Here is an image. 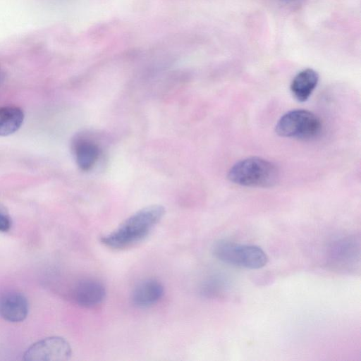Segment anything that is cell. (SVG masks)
<instances>
[{
    "instance_id": "11",
    "label": "cell",
    "mask_w": 361,
    "mask_h": 361,
    "mask_svg": "<svg viewBox=\"0 0 361 361\" xmlns=\"http://www.w3.org/2000/svg\"><path fill=\"white\" fill-rule=\"evenodd\" d=\"M72 149L78 166L83 171L90 169L99 157L98 146L79 135L73 139Z\"/></svg>"
},
{
    "instance_id": "5",
    "label": "cell",
    "mask_w": 361,
    "mask_h": 361,
    "mask_svg": "<svg viewBox=\"0 0 361 361\" xmlns=\"http://www.w3.org/2000/svg\"><path fill=\"white\" fill-rule=\"evenodd\" d=\"M71 355V345L66 339L59 336H51L33 343L24 353L23 360L63 361L69 360Z\"/></svg>"
},
{
    "instance_id": "2",
    "label": "cell",
    "mask_w": 361,
    "mask_h": 361,
    "mask_svg": "<svg viewBox=\"0 0 361 361\" xmlns=\"http://www.w3.org/2000/svg\"><path fill=\"white\" fill-rule=\"evenodd\" d=\"M227 176L231 182L241 186L269 188L278 182L279 171L273 162L252 157L234 164Z\"/></svg>"
},
{
    "instance_id": "15",
    "label": "cell",
    "mask_w": 361,
    "mask_h": 361,
    "mask_svg": "<svg viewBox=\"0 0 361 361\" xmlns=\"http://www.w3.org/2000/svg\"><path fill=\"white\" fill-rule=\"evenodd\" d=\"M1 78H2V72H1V68L0 66V82H1Z\"/></svg>"
},
{
    "instance_id": "7",
    "label": "cell",
    "mask_w": 361,
    "mask_h": 361,
    "mask_svg": "<svg viewBox=\"0 0 361 361\" xmlns=\"http://www.w3.org/2000/svg\"><path fill=\"white\" fill-rule=\"evenodd\" d=\"M28 302L25 296L16 290L0 293V316L10 322H20L27 316Z\"/></svg>"
},
{
    "instance_id": "8",
    "label": "cell",
    "mask_w": 361,
    "mask_h": 361,
    "mask_svg": "<svg viewBox=\"0 0 361 361\" xmlns=\"http://www.w3.org/2000/svg\"><path fill=\"white\" fill-rule=\"evenodd\" d=\"M359 257V243L351 237L334 242L329 249V260L336 267H350L356 264Z\"/></svg>"
},
{
    "instance_id": "10",
    "label": "cell",
    "mask_w": 361,
    "mask_h": 361,
    "mask_svg": "<svg viewBox=\"0 0 361 361\" xmlns=\"http://www.w3.org/2000/svg\"><path fill=\"white\" fill-rule=\"evenodd\" d=\"M319 75L312 68L299 72L291 81L290 89L294 98L298 102L307 101L316 88Z\"/></svg>"
},
{
    "instance_id": "14",
    "label": "cell",
    "mask_w": 361,
    "mask_h": 361,
    "mask_svg": "<svg viewBox=\"0 0 361 361\" xmlns=\"http://www.w3.org/2000/svg\"><path fill=\"white\" fill-rule=\"evenodd\" d=\"M11 219L5 207L0 204V232H6L11 227Z\"/></svg>"
},
{
    "instance_id": "16",
    "label": "cell",
    "mask_w": 361,
    "mask_h": 361,
    "mask_svg": "<svg viewBox=\"0 0 361 361\" xmlns=\"http://www.w3.org/2000/svg\"><path fill=\"white\" fill-rule=\"evenodd\" d=\"M288 1H289V0H288Z\"/></svg>"
},
{
    "instance_id": "1",
    "label": "cell",
    "mask_w": 361,
    "mask_h": 361,
    "mask_svg": "<svg viewBox=\"0 0 361 361\" xmlns=\"http://www.w3.org/2000/svg\"><path fill=\"white\" fill-rule=\"evenodd\" d=\"M165 214L161 205L147 206L127 218L111 233L103 235L100 241L105 246L122 250L145 239Z\"/></svg>"
},
{
    "instance_id": "4",
    "label": "cell",
    "mask_w": 361,
    "mask_h": 361,
    "mask_svg": "<svg viewBox=\"0 0 361 361\" xmlns=\"http://www.w3.org/2000/svg\"><path fill=\"white\" fill-rule=\"evenodd\" d=\"M321 130L322 123L318 116L305 109H295L286 113L275 127L279 136L304 140L317 137Z\"/></svg>"
},
{
    "instance_id": "12",
    "label": "cell",
    "mask_w": 361,
    "mask_h": 361,
    "mask_svg": "<svg viewBox=\"0 0 361 361\" xmlns=\"http://www.w3.org/2000/svg\"><path fill=\"white\" fill-rule=\"evenodd\" d=\"M24 120L23 111L15 106L0 108V136H7L17 131Z\"/></svg>"
},
{
    "instance_id": "3",
    "label": "cell",
    "mask_w": 361,
    "mask_h": 361,
    "mask_svg": "<svg viewBox=\"0 0 361 361\" xmlns=\"http://www.w3.org/2000/svg\"><path fill=\"white\" fill-rule=\"evenodd\" d=\"M212 254L219 261L234 267L247 269L264 267L268 257L259 247L219 240L212 246Z\"/></svg>"
},
{
    "instance_id": "9",
    "label": "cell",
    "mask_w": 361,
    "mask_h": 361,
    "mask_svg": "<svg viewBox=\"0 0 361 361\" xmlns=\"http://www.w3.org/2000/svg\"><path fill=\"white\" fill-rule=\"evenodd\" d=\"M164 286L157 279H148L140 282L133 290V303L140 308L156 304L164 295Z\"/></svg>"
},
{
    "instance_id": "13",
    "label": "cell",
    "mask_w": 361,
    "mask_h": 361,
    "mask_svg": "<svg viewBox=\"0 0 361 361\" xmlns=\"http://www.w3.org/2000/svg\"><path fill=\"white\" fill-rule=\"evenodd\" d=\"M224 288V281L219 278H212L202 284L201 293L207 297L214 298L219 295Z\"/></svg>"
},
{
    "instance_id": "6",
    "label": "cell",
    "mask_w": 361,
    "mask_h": 361,
    "mask_svg": "<svg viewBox=\"0 0 361 361\" xmlns=\"http://www.w3.org/2000/svg\"><path fill=\"white\" fill-rule=\"evenodd\" d=\"M71 298L78 305L87 308L101 304L105 298L106 289L99 281L84 279L78 281L71 293Z\"/></svg>"
}]
</instances>
